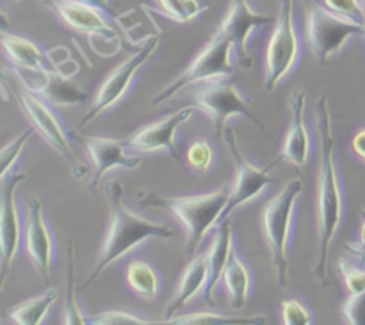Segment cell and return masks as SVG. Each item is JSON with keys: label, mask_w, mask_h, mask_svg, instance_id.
Wrapping results in <instances>:
<instances>
[{"label": "cell", "mask_w": 365, "mask_h": 325, "mask_svg": "<svg viewBox=\"0 0 365 325\" xmlns=\"http://www.w3.org/2000/svg\"><path fill=\"white\" fill-rule=\"evenodd\" d=\"M317 127H319L321 161H319V191H317V227H319V261L314 266V275L327 284V264L330 245L342 220V189L335 166L334 121L330 116L328 96L317 100Z\"/></svg>", "instance_id": "obj_1"}, {"label": "cell", "mask_w": 365, "mask_h": 325, "mask_svg": "<svg viewBox=\"0 0 365 325\" xmlns=\"http://www.w3.org/2000/svg\"><path fill=\"white\" fill-rule=\"evenodd\" d=\"M123 193L125 191L121 182L110 181L106 186V195L110 204V218H113V221H110L109 234H107L106 243H103L98 263H96L95 270L91 271L89 279L86 281L84 288H89L107 266L121 259L125 254L135 249L139 243L146 241L150 238H175L173 229H170L168 225L155 224V221H150L146 218H141L135 213H132L125 206Z\"/></svg>", "instance_id": "obj_2"}, {"label": "cell", "mask_w": 365, "mask_h": 325, "mask_svg": "<svg viewBox=\"0 0 365 325\" xmlns=\"http://www.w3.org/2000/svg\"><path fill=\"white\" fill-rule=\"evenodd\" d=\"M230 193L227 186H223L214 193L195 196H160L152 191H139L138 199L141 207L166 209L180 220V224L187 231L185 256L187 259H192L209 229L221 221L225 207L230 200Z\"/></svg>", "instance_id": "obj_3"}, {"label": "cell", "mask_w": 365, "mask_h": 325, "mask_svg": "<svg viewBox=\"0 0 365 325\" xmlns=\"http://www.w3.org/2000/svg\"><path fill=\"white\" fill-rule=\"evenodd\" d=\"M303 189H305L303 177H294L287 182V186L274 199L267 202V206L262 211L264 236L269 243L274 270H277V281L282 288L289 284L287 243L289 234H291L296 200L302 196Z\"/></svg>", "instance_id": "obj_4"}, {"label": "cell", "mask_w": 365, "mask_h": 325, "mask_svg": "<svg viewBox=\"0 0 365 325\" xmlns=\"http://www.w3.org/2000/svg\"><path fill=\"white\" fill-rule=\"evenodd\" d=\"M351 36H365V25L314 4L307 13V38L321 66L344 46Z\"/></svg>", "instance_id": "obj_5"}, {"label": "cell", "mask_w": 365, "mask_h": 325, "mask_svg": "<svg viewBox=\"0 0 365 325\" xmlns=\"http://www.w3.org/2000/svg\"><path fill=\"white\" fill-rule=\"evenodd\" d=\"M232 50H234L232 43L221 32H216L205 45V49L196 56L191 66L177 81L166 86L159 95L153 96L152 104L157 106V104L166 102V100L173 99L178 91H182V89L191 84H203V82L216 81V79L232 75V71H234V64L230 61Z\"/></svg>", "instance_id": "obj_6"}, {"label": "cell", "mask_w": 365, "mask_h": 325, "mask_svg": "<svg viewBox=\"0 0 365 325\" xmlns=\"http://www.w3.org/2000/svg\"><path fill=\"white\" fill-rule=\"evenodd\" d=\"M196 107L207 111L212 116L214 129L217 136H223L227 129V120L234 114L248 118L253 125L260 129L262 132H267V127L259 120L255 113L250 109V102L239 93L237 86L232 79H216V81L203 82L200 91L196 93Z\"/></svg>", "instance_id": "obj_7"}, {"label": "cell", "mask_w": 365, "mask_h": 325, "mask_svg": "<svg viewBox=\"0 0 365 325\" xmlns=\"http://www.w3.org/2000/svg\"><path fill=\"white\" fill-rule=\"evenodd\" d=\"M299 52L294 27V0H282L273 36L266 50V89H274L289 74Z\"/></svg>", "instance_id": "obj_8"}, {"label": "cell", "mask_w": 365, "mask_h": 325, "mask_svg": "<svg viewBox=\"0 0 365 325\" xmlns=\"http://www.w3.org/2000/svg\"><path fill=\"white\" fill-rule=\"evenodd\" d=\"M9 74V70H6ZM11 82L7 84V88L11 89L14 99L18 100V106L24 109V113L27 114V118L31 120L32 127L39 132V134L45 138V141L52 146L56 152H59L70 163H75V154L71 150L70 139H68L66 131L61 125V121L57 120L56 114L52 113V109L48 107L45 99L38 95V93L31 91V89L25 88L13 74H9Z\"/></svg>", "instance_id": "obj_9"}, {"label": "cell", "mask_w": 365, "mask_h": 325, "mask_svg": "<svg viewBox=\"0 0 365 325\" xmlns=\"http://www.w3.org/2000/svg\"><path fill=\"white\" fill-rule=\"evenodd\" d=\"M223 138L225 141H227L232 157H234L235 161V184L230 193V200H228L227 207H225L223 211V216H221V220H227V218L230 216L239 206L248 204L250 200L259 196L260 193L264 191L266 186L274 184V179L271 177L269 171L277 166V163L280 159L277 157V159H274L273 163L267 164V166L259 168L246 159V156L242 154V149L239 146V139L234 129L232 127L225 129Z\"/></svg>", "instance_id": "obj_10"}, {"label": "cell", "mask_w": 365, "mask_h": 325, "mask_svg": "<svg viewBox=\"0 0 365 325\" xmlns=\"http://www.w3.org/2000/svg\"><path fill=\"white\" fill-rule=\"evenodd\" d=\"M157 46H159V36H150L146 41L141 43L138 52H135L130 59H127L123 64H120V66L106 79V82L100 86L98 95L93 100L91 107H89L88 113L84 114V118L81 120L78 127H86L89 121H93L96 116H100L103 111L109 109L110 106H114V104L128 91L138 70L148 61V57L155 52Z\"/></svg>", "instance_id": "obj_11"}, {"label": "cell", "mask_w": 365, "mask_h": 325, "mask_svg": "<svg viewBox=\"0 0 365 325\" xmlns=\"http://www.w3.org/2000/svg\"><path fill=\"white\" fill-rule=\"evenodd\" d=\"M25 174H13L4 179L2 209H0V245H2V264H0V288L6 284L13 270V261L20 245V218L16 209V189L25 182Z\"/></svg>", "instance_id": "obj_12"}, {"label": "cell", "mask_w": 365, "mask_h": 325, "mask_svg": "<svg viewBox=\"0 0 365 325\" xmlns=\"http://www.w3.org/2000/svg\"><path fill=\"white\" fill-rule=\"evenodd\" d=\"M273 21L267 14H260L250 7L248 0H232V6L225 20L221 21L217 32L225 36L234 46L241 66L253 68V57L248 50L250 32L255 27H262Z\"/></svg>", "instance_id": "obj_13"}, {"label": "cell", "mask_w": 365, "mask_h": 325, "mask_svg": "<svg viewBox=\"0 0 365 325\" xmlns=\"http://www.w3.org/2000/svg\"><path fill=\"white\" fill-rule=\"evenodd\" d=\"M25 249L41 275L43 282L50 284L53 259V241L43 218V204L38 196H31L27 206V227H25Z\"/></svg>", "instance_id": "obj_14"}, {"label": "cell", "mask_w": 365, "mask_h": 325, "mask_svg": "<svg viewBox=\"0 0 365 325\" xmlns=\"http://www.w3.org/2000/svg\"><path fill=\"white\" fill-rule=\"evenodd\" d=\"M46 7L59 16L64 25L75 32L88 36H102L106 39H116V27L106 20V13L98 11L96 7L88 6L78 0H41Z\"/></svg>", "instance_id": "obj_15"}, {"label": "cell", "mask_w": 365, "mask_h": 325, "mask_svg": "<svg viewBox=\"0 0 365 325\" xmlns=\"http://www.w3.org/2000/svg\"><path fill=\"white\" fill-rule=\"evenodd\" d=\"M75 138L84 143L89 156H91L93 179L88 184L91 191H98L100 179L103 177L106 171L113 170V168H128V170H132V168H138L141 164V157L125 154V146L128 145V141L84 134H75Z\"/></svg>", "instance_id": "obj_16"}, {"label": "cell", "mask_w": 365, "mask_h": 325, "mask_svg": "<svg viewBox=\"0 0 365 325\" xmlns=\"http://www.w3.org/2000/svg\"><path fill=\"white\" fill-rule=\"evenodd\" d=\"M196 106H187L184 109L177 111L171 116L164 118L163 121L157 124H150L146 127L139 129L130 139H128V146L132 149L143 150V152H155V150H166L171 154L173 159H180L177 149V131L182 124L191 120L192 113H195Z\"/></svg>", "instance_id": "obj_17"}, {"label": "cell", "mask_w": 365, "mask_h": 325, "mask_svg": "<svg viewBox=\"0 0 365 325\" xmlns=\"http://www.w3.org/2000/svg\"><path fill=\"white\" fill-rule=\"evenodd\" d=\"M36 71L39 75V82L24 86L31 89V91L38 93L48 104H53V106H70V104H82L89 100L88 91H84L77 81L61 74L56 68H45V70Z\"/></svg>", "instance_id": "obj_18"}, {"label": "cell", "mask_w": 365, "mask_h": 325, "mask_svg": "<svg viewBox=\"0 0 365 325\" xmlns=\"http://www.w3.org/2000/svg\"><path fill=\"white\" fill-rule=\"evenodd\" d=\"M305 107H307V93L298 89L291 95V111H292V124L289 129L287 139L284 143L278 159H285L294 166L302 168L307 164L310 154V138L305 125Z\"/></svg>", "instance_id": "obj_19"}, {"label": "cell", "mask_w": 365, "mask_h": 325, "mask_svg": "<svg viewBox=\"0 0 365 325\" xmlns=\"http://www.w3.org/2000/svg\"><path fill=\"white\" fill-rule=\"evenodd\" d=\"M232 241H234V234H232V224L230 220H221L220 229L216 232L212 245H210L209 252H207V261H209V279H207L205 291H203V299L209 306H214V289H216L220 279H223L225 270L228 266V261L232 256Z\"/></svg>", "instance_id": "obj_20"}, {"label": "cell", "mask_w": 365, "mask_h": 325, "mask_svg": "<svg viewBox=\"0 0 365 325\" xmlns=\"http://www.w3.org/2000/svg\"><path fill=\"white\" fill-rule=\"evenodd\" d=\"M207 279H209V261H207V254L198 257H192L189 261V266L185 270L184 277H182L180 286L177 289V295L171 300L170 306L166 307V314L164 318L170 320V318H175V314L207 284Z\"/></svg>", "instance_id": "obj_21"}, {"label": "cell", "mask_w": 365, "mask_h": 325, "mask_svg": "<svg viewBox=\"0 0 365 325\" xmlns=\"http://www.w3.org/2000/svg\"><path fill=\"white\" fill-rule=\"evenodd\" d=\"M0 43H2L4 52L7 54L11 63L16 68H21V70H45V68H50L46 54L41 52L27 38L11 34V32H2Z\"/></svg>", "instance_id": "obj_22"}, {"label": "cell", "mask_w": 365, "mask_h": 325, "mask_svg": "<svg viewBox=\"0 0 365 325\" xmlns=\"http://www.w3.org/2000/svg\"><path fill=\"white\" fill-rule=\"evenodd\" d=\"M223 281L232 307L242 309L246 306V300H248L250 288H252V277H250L246 264L235 254V250H232L230 261H228V266L223 274Z\"/></svg>", "instance_id": "obj_23"}, {"label": "cell", "mask_w": 365, "mask_h": 325, "mask_svg": "<svg viewBox=\"0 0 365 325\" xmlns=\"http://www.w3.org/2000/svg\"><path fill=\"white\" fill-rule=\"evenodd\" d=\"M57 299H59V293L50 288L48 291L36 296V299H31L27 302H21L18 306L11 307L7 311V316L11 318V321L18 325H39L45 320L46 313L56 304Z\"/></svg>", "instance_id": "obj_24"}, {"label": "cell", "mask_w": 365, "mask_h": 325, "mask_svg": "<svg viewBox=\"0 0 365 325\" xmlns=\"http://www.w3.org/2000/svg\"><path fill=\"white\" fill-rule=\"evenodd\" d=\"M168 325H267V318L264 314L255 316H225L216 313H191L182 314L180 318L164 320Z\"/></svg>", "instance_id": "obj_25"}, {"label": "cell", "mask_w": 365, "mask_h": 325, "mask_svg": "<svg viewBox=\"0 0 365 325\" xmlns=\"http://www.w3.org/2000/svg\"><path fill=\"white\" fill-rule=\"evenodd\" d=\"M127 282L143 299H155L159 293V275L146 261H132L128 264Z\"/></svg>", "instance_id": "obj_26"}, {"label": "cell", "mask_w": 365, "mask_h": 325, "mask_svg": "<svg viewBox=\"0 0 365 325\" xmlns=\"http://www.w3.org/2000/svg\"><path fill=\"white\" fill-rule=\"evenodd\" d=\"M155 2L159 13L178 24H187L209 9L203 0H155Z\"/></svg>", "instance_id": "obj_27"}, {"label": "cell", "mask_w": 365, "mask_h": 325, "mask_svg": "<svg viewBox=\"0 0 365 325\" xmlns=\"http://www.w3.org/2000/svg\"><path fill=\"white\" fill-rule=\"evenodd\" d=\"M70 264H68V295L64 306V324L66 325H86L88 318L82 314L77 304V275H75V246L70 243Z\"/></svg>", "instance_id": "obj_28"}, {"label": "cell", "mask_w": 365, "mask_h": 325, "mask_svg": "<svg viewBox=\"0 0 365 325\" xmlns=\"http://www.w3.org/2000/svg\"><path fill=\"white\" fill-rule=\"evenodd\" d=\"M185 163L196 171V174H205L212 164V149L205 139H196L185 154Z\"/></svg>", "instance_id": "obj_29"}, {"label": "cell", "mask_w": 365, "mask_h": 325, "mask_svg": "<svg viewBox=\"0 0 365 325\" xmlns=\"http://www.w3.org/2000/svg\"><path fill=\"white\" fill-rule=\"evenodd\" d=\"M32 134H34V129H27V131L21 132L14 141H11L9 145L4 146L2 154H0V175H2V179L7 177V174H9V170L13 168V164L16 163V159L20 157L25 143L32 138Z\"/></svg>", "instance_id": "obj_30"}, {"label": "cell", "mask_w": 365, "mask_h": 325, "mask_svg": "<svg viewBox=\"0 0 365 325\" xmlns=\"http://www.w3.org/2000/svg\"><path fill=\"white\" fill-rule=\"evenodd\" d=\"M157 321H150L146 318L135 316V314L125 313V311H106V313L95 314L88 320V325H150Z\"/></svg>", "instance_id": "obj_31"}, {"label": "cell", "mask_w": 365, "mask_h": 325, "mask_svg": "<svg viewBox=\"0 0 365 325\" xmlns=\"http://www.w3.org/2000/svg\"><path fill=\"white\" fill-rule=\"evenodd\" d=\"M282 318H284V324L287 325L312 324V316H310L309 309L299 300L294 299H287L282 302Z\"/></svg>", "instance_id": "obj_32"}, {"label": "cell", "mask_w": 365, "mask_h": 325, "mask_svg": "<svg viewBox=\"0 0 365 325\" xmlns=\"http://www.w3.org/2000/svg\"><path fill=\"white\" fill-rule=\"evenodd\" d=\"M324 4L334 13L342 14L346 18H351V20L359 21V24H364L365 21L364 2H360V0H324Z\"/></svg>", "instance_id": "obj_33"}, {"label": "cell", "mask_w": 365, "mask_h": 325, "mask_svg": "<svg viewBox=\"0 0 365 325\" xmlns=\"http://www.w3.org/2000/svg\"><path fill=\"white\" fill-rule=\"evenodd\" d=\"M339 270H341L342 279H344V284L348 288L349 295H355L365 289V270L353 266L348 261L341 259L339 261Z\"/></svg>", "instance_id": "obj_34"}, {"label": "cell", "mask_w": 365, "mask_h": 325, "mask_svg": "<svg viewBox=\"0 0 365 325\" xmlns=\"http://www.w3.org/2000/svg\"><path fill=\"white\" fill-rule=\"evenodd\" d=\"M346 321L351 325H365V289L355 295H349L342 307Z\"/></svg>", "instance_id": "obj_35"}, {"label": "cell", "mask_w": 365, "mask_h": 325, "mask_svg": "<svg viewBox=\"0 0 365 325\" xmlns=\"http://www.w3.org/2000/svg\"><path fill=\"white\" fill-rule=\"evenodd\" d=\"M78 2H84V4H88V6L96 7V9H98V11L106 13L107 16L113 18V20L118 24V29H120V31L123 32L125 39H127V41L130 43V45H135L134 39L130 38V32H127V29H125L123 25H121V14L116 13V9H114V6H113V2H110V0H78Z\"/></svg>", "instance_id": "obj_36"}, {"label": "cell", "mask_w": 365, "mask_h": 325, "mask_svg": "<svg viewBox=\"0 0 365 325\" xmlns=\"http://www.w3.org/2000/svg\"><path fill=\"white\" fill-rule=\"evenodd\" d=\"M348 250H351L355 256H365V209L362 211V225H360V238L356 243H348Z\"/></svg>", "instance_id": "obj_37"}, {"label": "cell", "mask_w": 365, "mask_h": 325, "mask_svg": "<svg viewBox=\"0 0 365 325\" xmlns=\"http://www.w3.org/2000/svg\"><path fill=\"white\" fill-rule=\"evenodd\" d=\"M351 150L360 159L365 161V129H360L351 138Z\"/></svg>", "instance_id": "obj_38"}, {"label": "cell", "mask_w": 365, "mask_h": 325, "mask_svg": "<svg viewBox=\"0 0 365 325\" xmlns=\"http://www.w3.org/2000/svg\"><path fill=\"white\" fill-rule=\"evenodd\" d=\"M360 259H362V261H364V263H365V256H362V257H360Z\"/></svg>", "instance_id": "obj_39"}, {"label": "cell", "mask_w": 365, "mask_h": 325, "mask_svg": "<svg viewBox=\"0 0 365 325\" xmlns=\"http://www.w3.org/2000/svg\"><path fill=\"white\" fill-rule=\"evenodd\" d=\"M362 2H364V9H365V0H362ZM364 25H365V21H364Z\"/></svg>", "instance_id": "obj_40"}]
</instances>
